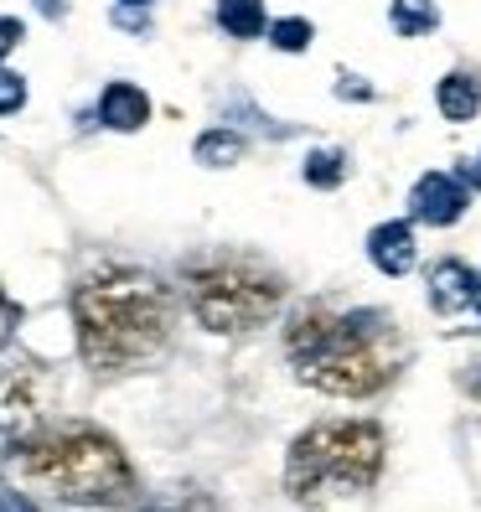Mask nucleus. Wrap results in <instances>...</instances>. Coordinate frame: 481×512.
<instances>
[{"mask_svg": "<svg viewBox=\"0 0 481 512\" xmlns=\"http://www.w3.org/2000/svg\"><path fill=\"white\" fill-rule=\"evenodd\" d=\"M368 254H373V264L383 269V275H409L414 269V259H419V244H414V228L409 223H378L373 233H368Z\"/></svg>", "mask_w": 481, "mask_h": 512, "instance_id": "8", "label": "nucleus"}, {"mask_svg": "<svg viewBox=\"0 0 481 512\" xmlns=\"http://www.w3.org/2000/svg\"><path fill=\"white\" fill-rule=\"evenodd\" d=\"M461 182H466V187H481V150H476L471 161H461Z\"/></svg>", "mask_w": 481, "mask_h": 512, "instance_id": "22", "label": "nucleus"}, {"mask_svg": "<svg viewBox=\"0 0 481 512\" xmlns=\"http://www.w3.org/2000/svg\"><path fill=\"white\" fill-rule=\"evenodd\" d=\"M342 176H347V161L337 150H311L306 156V182L311 187H342Z\"/></svg>", "mask_w": 481, "mask_h": 512, "instance_id": "15", "label": "nucleus"}, {"mask_svg": "<svg viewBox=\"0 0 481 512\" xmlns=\"http://www.w3.org/2000/svg\"><path fill=\"white\" fill-rule=\"evenodd\" d=\"M140 512H213V502H207L202 492H166L156 502H145Z\"/></svg>", "mask_w": 481, "mask_h": 512, "instance_id": "17", "label": "nucleus"}, {"mask_svg": "<svg viewBox=\"0 0 481 512\" xmlns=\"http://www.w3.org/2000/svg\"><path fill=\"white\" fill-rule=\"evenodd\" d=\"M192 156H197L202 166H233L238 156H244V140H238L233 130H207V135L197 140Z\"/></svg>", "mask_w": 481, "mask_h": 512, "instance_id": "14", "label": "nucleus"}, {"mask_svg": "<svg viewBox=\"0 0 481 512\" xmlns=\"http://www.w3.org/2000/svg\"><path fill=\"white\" fill-rule=\"evenodd\" d=\"M435 104H440L445 119L466 125V119H476V109H481V78H471V73H450V78H440Z\"/></svg>", "mask_w": 481, "mask_h": 512, "instance_id": "11", "label": "nucleus"}, {"mask_svg": "<svg viewBox=\"0 0 481 512\" xmlns=\"http://www.w3.org/2000/svg\"><path fill=\"white\" fill-rule=\"evenodd\" d=\"M269 42H275L280 52H306V47H311V21L285 16V21H275V32H269Z\"/></svg>", "mask_w": 481, "mask_h": 512, "instance_id": "16", "label": "nucleus"}, {"mask_svg": "<svg viewBox=\"0 0 481 512\" xmlns=\"http://www.w3.org/2000/svg\"><path fill=\"white\" fill-rule=\"evenodd\" d=\"M466 202H471V192H466L461 176L425 171V176L414 182V192H409V213H414L419 223H430V228H450V223L466 213Z\"/></svg>", "mask_w": 481, "mask_h": 512, "instance_id": "7", "label": "nucleus"}, {"mask_svg": "<svg viewBox=\"0 0 481 512\" xmlns=\"http://www.w3.org/2000/svg\"><path fill=\"white\" fill-rule=\"evenodd\" d=\"M21 104H26V78L0 68V114H16Z\"/></svg>", "mask_w": 481, "mask_h": 512, "instance_id": "18", "label": "nucleus"}, {"mask_svg": "<svg viewBox=\"0 0 481 512\" xmlns=\"http://www.w3.org/2000/svg\"><path fill=\"white\" fill-rule=\"evenodd\" d=\"M388 21H394L399 37H425V32H435L440 11L430 6V0H394V6H388Z\"/></svg>", "mask_w": 481, "mask_h": 512, "instance_id": "13", "label": "nucleus"}, {"mask_svg": "<svg viewBox=\"0 0 481 512\" xmlns=\"http://www.w3.org/2000/svg\"><path fill=\"white\" fill-rule=\"evenodd\" d=\"M99 119L109 130H140L150 119V99L140 94L135 83H109L99 94Z\"/></svg>", "mask_w": 481, "mask_h": 512, "instance_id": "10", "label": "nucleus"}, {"mask_svg": "<svg viewBox=\"0 0 481 512\" xmlns=\"http://www.w3.org/2000/svg\"><path fill=\"white\" fill-rule=\"evenodd\" d=\"M16 42H21V21L16 16H0V57H11Z\"/></svg>", "mask_w": 481, "mask_h": 512, "instance_id": "21", "label": "nucleus"}, {"mask_svg": "<svg viewBox=\"0 0 481 512\" xmlns=\"http://www.w3.org/2000/svg\"><path fill=\"white\" fill-rule=\"evenodd\" d=\"M218 26L228 37L249 42V37L264 32V6H259V0H218Z\"/></svg>", "mask_w": 481, "mask_h": 512, "instance_id": "12", "label": "nucleus"}, {"mask_svg": "<svg viewBox=\"0 0 481 512\" xmlns=\"http://www.w3.org/2000/svg\"><path fill=\"white\" fill-rule=\"evenodd\" d=\"M42 430V378L26 363H0V435H37Z\"/></svg>", "mask_w": 481, "mask_h": 512, "instance_id": "6", "label": "nucleus"}, {"mask_svg": "<svg viewBox=\"0 0 481 512\" xmlns=\"http://www.w3.org/2000/svg\"><path fill=\"white\" fill-rule=\"evenodd\" d=\"M182 280H187L192 316L207 331H218V337L264 326L269 316L280 311V300H285V280L269 264L249 259V254H202V259H187Z\"/></svg>", "mask_w": 481, "mask_h": 512, "instance_id": "5", "label": "nucleus"}, {"mask_svg": "<svg viewBox=\"0 0 481 512\" xmlns=\"http://www.w3.org/2000/svg\"><path fill=\"white\" fill-rule=\"evenodd\" d=\"M6 466L73 507H130L135 502V466L119 450V440L99 425H57V430L21 435L11 445Z\"/></svg>", "mask_w": 481, "mask_h": 512, "instance_id": "3", "label": "nucleus"}, {"mask_svg": "<svg viewBox=\"0 0 481 512\" xmlns=\"http://www.w3.org/2000/svg\"><path fill=\"white\" fill-rule=\"evenodd\" d=\"M285 357L300 383L321 388L337 399H368L394 383L404 352L399 337L378 311H352L332 316L321 306L295 311L285 326Z\"/></svg>", "mask_w": 481, "mask_h": 512, "instance_id": "2", "label": "nucleus"}, {"mask_svg": "<svg viewBox=\"0 0 481 512\" xmlns=\"http://www.w3.org/2000/svg\"><path fill=\"white\" fill-rule=\"evenodd\" d=\"M337 94L342 99H373V88L368 83H337Z\"/></svg>", "mask_w": 481, "mask_h": 512, "instance_id": "23", "label": "nucleus"}, {"mask_svg": "<svg viewBox=\"0 0 481 512\" xmlns=\"http://www.w3.org/2000/svg\"><path fill=\"white\" fill-rule=\"evenodd\" d=\"M471 295H476V275H471L461 259H440V264L430 269V306H435L440 316L466 311Z\"/></svg>", "mask_w": 481, "mask_h": 512, "instance_id": "9", "label": "nucleus"}, {"mask_svg": "<svg viewBox=\"0 0 481 512\" xmlns=\"http://www.w3.org/2000/svg\"><path fill=\"white\" fill-rule=\"evenodd\" d=\"M171 290L135 264H104L73 285L78 352L94 373H130L150 363L171 337Z\"/></svg>", "mask_w": 481, "mask_h": 512, "instance_id": "1", "label": "nucleus"}, {"mask_svg": "<svg viewBox=\"0 0 481 512\" xmlns=\"http://www.w3.org/2000/svg\"><path fill=\"white\" fill-rule=\"evenodd\" d=\"M125 6H150V0H125Z\"/></svg>", "mask_w": 481, "mask_h": 512, "instance_id": "25", "label": "nucleus"}, {"mask_svg": "<svg viewBox=\"0 0 481 512\" xmlns=\"http://www.w3.org/2000/svg\"><path fill=\"white\" fill-rule=\"evenodd\" d=\"M0 512H42L26 492H16V487H0Z\"/></svg>", "mask_w": 481, "mask_h": 512, "instance_id": "20", "label": "nucleus"}, {"mask_svg": "<svg viewBox=\"0 0 481 512\" xmlns=\"http://www.w3.org/2000/svg\"><path fill=\"white\" fill-rule=\"evenodd\" d=\"M388 456V440L373 419H326L290 445L285 492L295 502H321L326 492H368Z\"/></svg>", "mask_w": 481, "mask_h": 512, "instance_id": "4", "label": "nucleus"}, {"mask_svg": "<svg viewBox=\"0 0 481 512\" xmlns=\"http://www.w3.org/2000/svg\"><path fill=\"white\" fill-rule=\"evenodd\" d=\"M16 326H21V306H16L11 295H6V285H0V347H11Z\"/></svg>", "mask_w": 481, "mask_h": 512, "instance_id": "19", "label": "nucleus"}, {"mask_svg": "<svg viewBox=\"0 0 481 512\" xmlns=\"http://www.w3.org/2000/svg\"><path fill=\"white\" fill-rule=\"evenodd\" d=\"M471 306L481 311V275H476V295H471Z\"/></svg>", "mask_w": 481, "mask_h": 512, "instance_id": "24", "label": "nucleus"}]
</instances>
